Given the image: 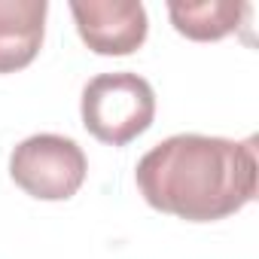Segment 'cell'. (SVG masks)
<instances>
[{
    "label": "cell",
    "instance_id": "obj_1",
    "mask_svg": "<svg viewBox=\"0 0 259 259\" xmlns=\"http://www.w3.org/2000/svg\"><path fill=\"white\" fill-rule=\"evenodd\" d=\"M256 141L174 135L135 168L144 201L186 223H217L256 198Z\"/></svg>",
    "mask_w": 259,
    "mask_h": 259
},
{
    "label": "cell",
    "instance_id": "obj_2",
    "mask_svg": "<svg viewBox=\"0 0 259 259\" xmlns=\"http://www.w3.org/2000/svg\"><path fill=\"white\" fill-rule=\"evenodd\" d=\"M79 113L92 138L110 147H125L153 125L156 92L138 73H101L85 82Z\"/></svg>",
    "mask_w": 259,
    "mask_h": 259
},
{
    "label": "cell",
    "instance_id": "obj_3",
    "mask_svg": "<svg viewBox=\"0 0 259 259\" xmlns=\"http://www.w3.org/2000/svg\"><path fill=\"white\" fill-rule=\"evenodd\" d=\"M85 153L76 141L61 135L25 138L10 156V174L16 186L40 201H67L85 183Z\"/></svg>",
    "mask_w": 259,
    "mask_h": 259
},
{
    "label": "cell",
    "instance_id": "obj_4",
    "mask_svg": "<svg viewBox=\"0 0 259 259\" xmlns=\"http://www.w3.org/2000/svg\"><path fill=\"white\" fill-rule=\"evenodd\" d=\"M70 13L82 43L98 55H132L150 31L147 10L138 0H73Z\"/></svg>",
    "mask_w": 259,
    "mask_h": 259
},
{
    "label": "cell",
    "instance_id": "obj_5",
    "mask_svg": "<svg viewBox=\"0 0 259 259\" xmlns=\"http://www.w3.org/2000/svg\"><path fill=\"white\" fill-rule=\"evenodd\" d=\"M46 13V0H0V73H16L37 58Z\"/></svg>",
    "mask_w": 259,
    "mask_h": 259
},
{
    "label": "cell",
    "instance_id": "obj_6",
    "mask_svg": "<svg viewBox=\"0 0 259 259\" xmlns=\"http://www.w3.org/2000/svg\"><path fill=\"white\" fill-rule=\"evenodd\" d=\"M168 16L183 37L210 43V40H223L232 31H238L250 16V4H244V0H201V4L171 0Z\"/></svg>",
    "mask_w": 259,
    "mask_h": 259
}]
</instances>
